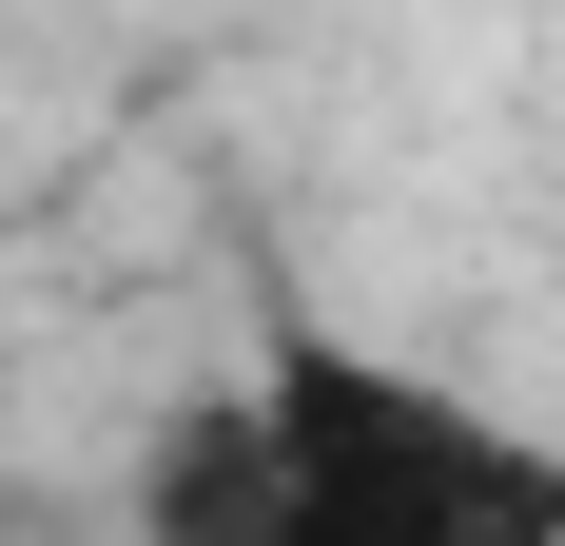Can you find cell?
Segmentation results:
<instances>
[{
	"label": "cell",
	"mask_w": 565,
	"mask_h": 546,
	"mask_svg": "<svg viewBox=\"0 0 565 546\" xmlns=\"http://www.w3.org/2000/svg\"><path fill=\"white\" fill-rule=\"evenodd\" d=\"M0 546H117V507H98V489H20V469H0Z\"/></svg>",
	"instance_id": "3957f363"
},
{
	"label": "cell",
	"mask_w": 565,
	"mask_h": 546,
	"mask_svg": "<svg viewBox=\"0 0 565 546\" xmlns=\"http://www.w3.org/2000/svg\"><path fill=\"white\" fill-rule=\"evenodd\" d=\"M117 546H274V390H175L137 430Z\"/></svg>",
	"instance_id": "7a4b0ae2"
},
{
	"label": "cell",
	"mask_w": 565,
	"mask_h": 546,
	"mask_svg": "<svg viewBox=\"0 0 565 546\" xmlns=\"http://www.w3.org/2000/svg\"><path fill=\"white\" fill-rule=\"evenodd\" d=\"M274 546H565V449L332 313H274Z\"/></svg>",
	"instance_id": "6da1fadb"
}]
</instances>
